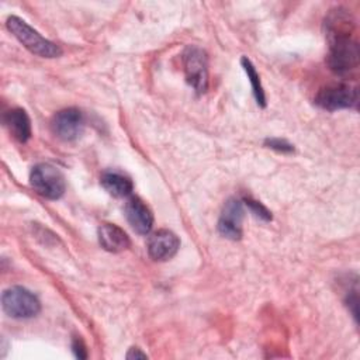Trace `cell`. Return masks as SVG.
<instances>
[{
  "label": "cell",
  "mask_w": 360,
  "mask_h": 360,
  "mask_svg": "<svg viewBox=\"0 0 360 360\" xmlns=\"http://www.w3.org/2000/svg\"><path fill=\"white\" fill-rule=\"evenodd\" d=\"M264 145L267 148H271L274 150H278V152H283V153H287V152H292L294 150V146L291 143H288L287 141L284 139H278V138H271V139H266L264 141Z\"/></svg>",
  "instance_id": "obj_16"
},
{
  "label": "cell",
  "mask_w": 360,
  "mask_h": 360,
  "mask_svg": "<svg viewBox=\"0 0 360 360\" xmlns=\"http://www.w3.org/2000/svg\"><path fill=\"white\" fill-rule=\"evenodd\" d=\"M124 211L128 224L136 233L146 235L150 232L153 225V215L149 207L139 197H129L125 202Z\"/></svg>",
  "instance_id": "obj_10"
},
{
  "label": "cell",
  "mask_w": 360,
  "mask_h": 360,
  "mask_svg": "<svg viewBox=\"0 0 360 360\" xmlns=\"http://www.w3.org/2000/svg\"><path fill=\"white\" fill-rule=\"evenodd\" d=\"M4 125L18 142H27L31 138V121L25 110L13 108L4 115Z\"/></svg>",
  "instance_id": "obj_12"
},
{
  "label": "cell",
  "mask_w": 360,
  "mask_h": 360,
  "mask_svg": "<svg viewBox=\"0 0 360 360\" xmlns=\"http://www.w3.org/2000/svg\"><path fill=\"white\" fill-rule=\"evenodd\" d=\"M7 30L32 53L42 56V58H58L62 51L60 48L44 38L38 31H35L32 27H30L24 20L20 17L11 15L7 18Z\"/></svg>",
  "instance_id": "obj_2"
},
{
  "label": "cell",
  "mask_w": 360,
  "mask_h": 360,
  "mask_svg": "<svg viewBox=\"0 0 360 360\" xmlns=\"http://www.w3.org/2000/svg\"><path fill=\"white\" fill-rule=\"evenodd\" d=\"M30 184L34 191L48 200L60 198L66 188L62 172L49 163H39L32 167L30 173Z\"/></svg>",
  "instance_id": "obj_3"
},
{
  "label": "cell",
  "mask_w": 360,
  "mask_h": 360,
  "mask_svg": "<svg viewBox=\"0 0 360 360\" xmlns=\"http://www.w3.org/2000/svg\"><path fill=\"white\" fill-rule=\"evenodd\" d=\"M242 68L245 69L246 75H248V79L252 84V90H253V96L257 101V104L260 107H264L266 105V97H264V90L262 87V83H260V77L255 69V66L252 65V62L248 59V58H242Z\"/></svg>",
  "instance_id": "obj_14"
},
{
  "label": "cell",
  "mask_w": 360,
  "mask_h": 360,
  "mask_svg": "<svg viewBox=\"0 0 360 360\" xmlns=\"http://www.w3.org/2000/svg\"><path fill=\"white\" fill-rule=\"evenodd\" d=\"M103 188L112 197H127L132 193V180L120 170H105L100 176Z\"/></svg>",
  "instance_id": "obj_13"
},
{
  "label": "cell",
  "mask_w": 360,
  "mask_h": 360,
  "mask_svg": "<svg viewBox=\"0 0 360 360\" xmlns=\"http://www.w3.org/2000/svg\"><path fill=\"white\" fill-rule=\"evenodd\" d=\"M72 350L75 353V356L77 359H86L87 357V350H86V346L83 343V340L80 338H75L72 340Z\"/></svg>",
  "instance_id": "obj_17"
},
{
  "label": "cell",
  "mask_w": 360,
  "mask_h": 360,
  "mask_svg": "<svg viewBox=\"0 0 360 360\" xmlns=\"http://www.w3.org/2000/svg\"><path fill=\"white\" fill-rule=\"evenodd\" d=\"M3 311L14 319H27L41 311V302L30 290L14 285L7 288L1 295Z\"/></svg>",
  "instance_id": "obj_4"
},
{
  "label": "cell",
  "mask_w": 360,
  "mask_h": 360,
  "mask_svg": "<svg viewBox=\"0 0 360 360\" xmlns=\"http://www.w3.org/2000/svg\"><path fill=\"white\" fill-rule=\"evenodd\" d=\"M243 201H245V204L249 207V210L256 217H259V218H262L264 221H270L271 219V212L262 202H259V201H256V200H253L250 197H245Z\"/></svg>",
  "instance_id": "obj_15"
},
{
  "label": "cell",
  "mask_w": 360,
  "mask_h": 360,
  "mask_svg": "<svg viewBox=\"0 0 360 360\" xmlns=\"http://www.w3.org/2000/svg\"><path fill=\"white\" fill-rule=\"evenodd\" d=\"M329 42L328 65L338 75H347L359 65V45L352 37L353 20L347 10L335 8L325 20Z\"/></svg>",
  "instance_id": "obj_1"
},
{
  "label": "cell",
  "mask_w": 360,
  "mask_h": 360,
  "mask_svg": "<svg viewBox=\"0 0 360 360\" xmlns=\"http://www.w3.org/2000/svg\"><path fill=\"white\" fill-rule=\"evenodd\" d=\"M183 69L188 84L197 93H204L208 87V65L205 52L197 46L186 48L183 53Z\"/></svg>",
  "instance_id": "obj_5"
},
{
  "label": "cell",
  "mask_w": 360,
  "mask_h": 360,
  "mask_svg": "<svg viewBox=\"0 0 360 360\" xmlns=\"http://www.w3.org/2000/svg\"><path fill=\"white\" fill-rule=\"evenodd\" d=\"M127 359H146V354H145L143 352H141V349L132 347V349H129V352L127 353Z\"/></svg>",
  "instance_id": "obj_18"
},
{
  "label": "cell",
  "mask_w": 360,
  "mask_h": 360,
  "mask_svg": "<svg viewBox=\"0 0 360 360\" xmlns=\"http://www.w3.org/2000/svg\"><path fill=\"white\" fill-rule=\"evenodd\" d=\"M242 221H243L242 201L236 198H229L222 208V212L218 221V232L224 238L238 240L242 236Z\"/></svg>",
  "instance_id": "obj_8"
},
{
  "label": "cell",
  "mask_w": 360,
  "mask_h": 360,
  "mask_svg": "<svg viewBox=\"0 0 360 360\" xmlns=\"http://www.w3.org/2000/svg\"><path fill=\"white\" fill-rule=\"evenodd\" d=\"M315 103L328 111L353 108L357 105V89L346 83L330 84L318 91Z\"/></svg>",
  "instance_id": "obj_6"
},
{
  "label": "cell",
  "mask_w": 360,
  "mask_h": 360,
  "mask_svg": "<svg viewBox=\"0 0 360 360\" xmlns=\"http://www.w3.org/2000/svg\"><path fill=\"white\" fill-rule=\"evenodd\" d=\"M146 248L149 256L153 260L165 262L172 259L177 253L180 248V240L174 232L169 229H159L149 236Z\"/></svg>",
  "instance_id": "obj_9"
},
{
  "label": "cell",
  "mask_w": 360,
  "mask_h": 360,
  "mask_svg": "<svg viewBox=\"0 0 360 360\" xmlns=\"http://www.w3.org/2000/svg\"><path fill=\"white\" fill-rule=\"evenodd\" d=\"M51 128L59 139L72 142L82 135L84 129V117L77 108H65L53 115Z\"/></svg>",
  "instance_id": "obj_7"
},
{
  "label": "cell",
  "mask_w": 360,
  "mask_h": 360,
  "mask_svg": "<svg viewBox=\"0 0 360 360\" xmlns=\"http://www.w3.org/2000/svg\"><path fill=\"white\" fill-rule=\"evenodd\" d=\"M98 242L103 249L111 253H120L129 248L128 235L114 224H103L98 228Z\"/></svg>",
  "instance_id": "obj_11"
}]
</instances>
